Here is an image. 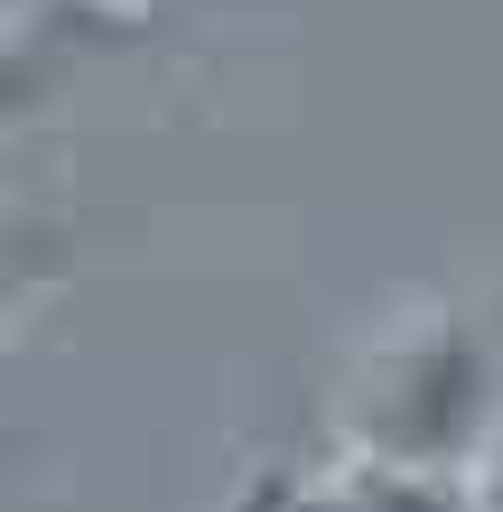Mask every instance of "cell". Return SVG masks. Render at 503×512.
I'll return each mask as SVG.
<instances>
[{"label": "cell", "instance_id": "obj_1", "mask_svg": "<svg viewBox=\"0 0 503 512\" xmlns=\"http://www.w3.org/2000/svg\"><path fill=\"white\" fill-rule=\"evenodd\" d=\"M503 429V364L457 308H410L354 354L327 447L429 475H476Z\"/></svg>", "mask_w": 503, "mask_h": 512}, {"label": "cell", "instance_id": "obj_2", "mask_svg": "<svg viewBox=\"0 0 503 512\" xmlns=\"http://www.w3.org/2000/svg\"><path fill=\"white\" fill-rule=\"evenodd\" d=\"M243 512H485L476 475H429V466H382L327 447V466H280L261 475Z\"/></svg>", "mask_w": 503, "mask_h": 512}, {"label": "cell", "instance_id": "obj_3", "mask_svg": "<svg viewBox=\"0 0 503 512\" xmlns=\"http://www.w3.org/2000/svg\"><path fill=\"white\" fill-rule=\"evenodd\" d=\"M485 512H503V494H485Z\"/></svg>", "mask_w": 503, "mask_h": 512}]
</instances>
